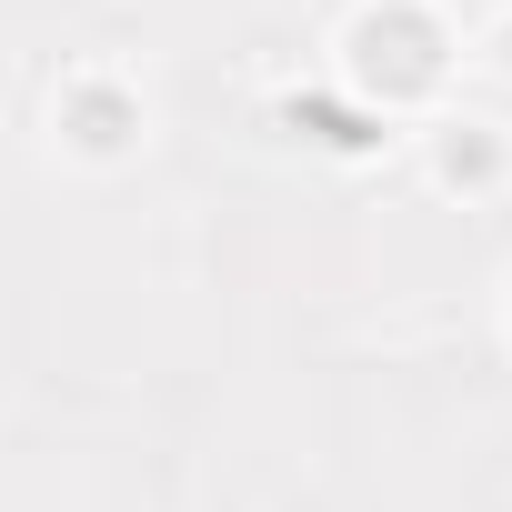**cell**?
Segmentation results:
<instances>
[{"label":"cell","mask_w":512,"mask_h":512,"mask_svg":"<svg viewBox=\"0 0 512 512\" xmlns=\"http://www.w3.org/2000/svg\"><path fill=\"white\" fill-rule=\"evenodd\" d=\"M442 71H452V31L422 11V0H372V11H352V31H342V81L372 101V121L402 111V101H432Z\"/></svg>","instance_id":"1"},{"label":"cell","mask_w":512,"mask_h":512,"mask_svg":"<svg viewBox=\"0 0 512 512\" xmlns=\"http://www.w3.org/2000/svg\"><path fill=\"white\" fill-rule=\"evenodd\" d=\"M51 131H61V151H81V161H121V151H141V91L111 81V71H81V81H61Z\"/></svg>","instance_id":"2"},{"label":"cell","mask_w":512,"mask_h":512,"mask_svg":"<svg viewBox=\"0 0 512 512\" xmlns=\"http://www.w3.org/2000/svg\"><path fill=\"white\" fill-rule=\"evenodd\" d=\"M512 171V141L492 121H432V181L442 191H502Z\"/></svg>","instance_id":"3"},{"label":"cell","mask_w":512,"mask_h":512,"mask_svg":"<svg viewBox=\"0 0 512 512\" xmlns=\"http://www.w3.org/2000/svg\"><path fill=\"white\" fill-rule=\"evenodd\" d=\"M482 51H492V71H502V81H512V11H502V21H492V31H482Z\"/></svg>","instance_id":"4"}]
</instances>
